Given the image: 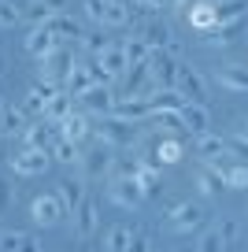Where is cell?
I'll return each mask as SVG.
<instances>
[{"instance_id":"6da1fadb","label":"cell","mask_w":248,"mask_h":252,"mask_svg":"<svg viewBox=\"0 0 248 252\" xmlns=\"http://www.w3.org/2000/svg\"><path fill=\"white\" fill-rule=\"evenodd\" d=\"M96 137H100L108 149H133L141 137V123H126V119L104 115L100 126H96Z\"/></svg>"},{"instance_id":"7a4b0ae2","label":"cell","mask_w":248,"mask_h":252,"mask_svg":"<svg viewBox=\"0 0 248 252\" xmlns=\"http://www.w3.org/2000/svg\"><path fill=\"white\" fill-rule=\"evenodd\" d=\"M70 71H74V52H70L67 45H56L52 52L41 56V74H45V82H52V86H67Z\"/></svg>"},{"instance_id":"3957f363","label":"cell","mask_w":248,"mask_h":252,"mask_svg":"<svg viewBox=\"0 0 248 252\" xmlns=\"http://www.w3.org/2000/svg\"><path fill=\"white\" fill-rule=\"evenodd\" d=\"M148 67V78H152L155 93L159 89H174V74H178V60H174V52H167V48H152L145 60Z\"/></svg>"},{"instance_id":"277c9868","label":"cell","mask_w":248,"mask_h":252,"mask_svg":"<svg viewBox=\"0 0 248 252\" xmlns=\"http://www.w3.org/2000/svg\"><path fill=\"white\" fill-rule=\"evenodd\" d=\"M174 93L186 96L189 104H208V86L196 74V67H189L186 60H178V74H174Z\"/></svg>"},{"instance_id":"5b68a950","label":"cell","mask_w":248,"mask_h":252,"mask_svg":"<svg viewBox=\"0 0 248 252\" xmlns=\"http://www.w3.org/2000/svg\"><path fill=\"white\" fill-rule=\"evenodd\" d=\"M167 222H171V230H178V234H189V230H200L204 226V208L200 204H193V200H178V204H171L167 208Z\"/></svg>"},{"instance_id":"8992f818","label":"cell","mask_w":248,"mask_h":252,"mask_svg":"<svg viewBox=\"0 0 248 252\" xmlns=\"http://www.w3.org/2000/svg\"><path fill=\"white\" fill-rule=\"evenodd\" d=\"M111 115L126 119V123H145V119L152 115V96H119Z\"/></svg>"},{"instance_id":"52a82bcc","label":"cell","mask_w":248,"mask_h":252,"mask_svg":"<svg viewBox=\"0 0 248 252\" xmlns=\"http://www.w3.org/2000/svg\"><path fill=\"white\" fill-rule=\"evenodd\" d=\"M108 197L115 200L119 208H141L145 193H141L137 178H111V182H108Z\"/></svg>"},{"instance_id":"ba28073f","label":"cell","mask_w":248,"mask_h":252,"mask_svg":"<svg viewBox=\"0 0 248 252\" xmlns=\"http://www.w3.org/2000/svg\"><path fill=\"white\" fill-rule=\"evenodd\" d=\"M111 163H115V156L108 152V145H100V149L86 152V156L78 159V167H82V178H108V174H111Z\"/></svg>"},{"instance_id":"9c48e42d","label":"cell","mask_w":248,"mask_h":252,"mask_svg":"<svg viewBox=\"0 0 248 252\" xmlns=\"http://www.w3.org/2000/svg\"><path fill=\"white\" fill-rule=\"evenodd\" d=\"M52 197L60 200V212H63V215H74L78 204H82V197H86V186H82V178H67V182H60V186H56Z\"/></svg>"},{"instance_id":"30bf717a","label":"cell","mask_w":248,"mask_h":252,"mask_svg":"<svg viewBox=\"0 0 248 252\" xmlns=\"http://www.w3.org/2000/svg\"><path fill=\"white\" fill-rule=\"evenodd\" d=\"M48 163H52V152H37V149H26L19 156H11V171L15 174H41V171H48Z\"/></svg>"},{"instance_id":"8fae6325","label":"cell","mask_w":248,"mask_h":252,"mask_svg":"<svg viewBox=\"0 0 248 252\" xmlns=\"http://www.w3.org/2000/svg\"><path fill=\"white\" fill-rule=\"evenodd\" d=\"M137 37L145 41L148 48H167V52H178V45L171 41V30H167V23H159V19H148V23L141 26Z\"/></svg>"},{"instance_id":"7c38bea8","label":"cell","mask_w":248,"mask_h":252,"mask_svg":"<svg viewBox=\"0 0 248 252\" xmlns=\"http://www.w3.org/2000/svg\"><path fill=\"white\" fill-rule=\"evenodd\" d=\"M78 100L86 104L93 115H111V108H115V96H111V89H108V86H100V82H93V86H89L86 93L78 96Z\"/></svg>"},{"instance_id":"4fadbf2b","label":"cell","mask_w":248,"mask_h":252,"mask_svg":"<svg viewBox=\"0 0 248 252\" xmlns=\"http://www.w3.org/2000/svg\"><path fill=\"white\" fill-rule=\"evenodd\" d=\"M70 219H74V234H78V237H93L96 222H100L96 200H93V197H82V204H78V212L70 215Z\"/></svg>"},{"instance_id":"5bb4252c","label":"cell","mask_w":248,"mask_h":252,"mask_svg":"<svg viewBox=\"0 0 248 252\" xmlns=\"http://www.w3.org/2000/svg\"><path fill=\"white\" fill-rule=\"evenodd\" d=\"M56 45H60V41L52 37V30H48L45 23L30 26V33H26V41H23V48H26V52H30V56H37V60H41V56H45V52H52Z\"/></svg>"},{"instance_id":"9a60e30c","label":"cell","mask_w":248,"mask_h":252,"mask_svg":"<svg viewBox=\"0 0 248 252\" xmlns=\"http://www.w3.org/2000/svg\"><path fill=\"white\" fill-rule=\"evenodd\" d=\"M245 30H248L245 15H241V19H226V23H215L208 30V41H211V45H230V41L245 37Z\"/></svg>"},{"instance_id":"2e32d148","label":"cell","mask_w":248,"mask_h":252,"mask_svg":"<svg viewBox=\"0 0 248 252\" xmlns=\"http://www.w3.org/2000/svg\"><path fill=\"white\" fill-rule=\"evenodd\" d=\"M60 130H63V141H86L89 137V130H93V123H89V115L86 111H70L67 119L60 123Z\"/></svg>"},{"instance_id":"e0dca14e","label":"cell","mask_w":248,"mask_h":252,"mask_svg":"<svg viewBox=\"0 0 248 252\" xmlns=\"http://www.w3.org/2000/svg\"><path fill=\"white\" fill-rule=\"evenodd\" d=\"M30 215H33V222H37V226H56L63 212H60V200L48 193V197H37V200L30 204Z\"/></svg>"},{"instance_id":"ac0fdd59","label":"cell","mask_w":248,"mask_h":252,"mask_svg":"<svg viewBox=\"0 0 248 252\" xmlns=\"http://www.w3.org/2000/svg\"><path fill=\"white\" fill-rule=\"evenodd\" d=\"M178 115H182V126H186L189 134H208V108H204V104H182L178 108Z\"/></svg>"},{"instance_id":"d6986e66","label":"cell","mask_w":248,"mask_h":252,"mask_svg":"<svg viewBox=\"0 0 248 252\" xmlns=\"http://www.w3.org/2000/svg\"><path fill=\"white\" fill-rule=\"evenodd\" d=\"M48 30H52V37L60 41V45H67V41H78L82 37V23L78 19H70V15H56V19H48Z\"/></svg>"},{"instance_id":"ffe728a7","label":"cell","mask_w":248,"mask_h":252,"mask_svg":"<svg viewBox=\"0 0 248 252\" xmlns=\"http://www.w3.org/2000/svg\"><path fill=\"white\" fill-rule=\"evenodd\" d=\"M26 130V115L23 108H11V104H4L0 108V137H15Z\"/></svg>"},{"instance_id":"44dd1931","label":"cell","mask_w":248,"mask_h":252,"mask_svg":"<svg viewBox=\"0 0 248 252\" xmlns=\"http://www.w3.org/2000/svg\"><path fill=\"white\" fill-rule=\"evenodd\" d=\"M196 189H200L204 197H215V193L226 189V174L218 171V167H200V174H196Z\"/></svg>"},{"instance_id":"7402d4cb","label":"cell","mask_w":248,"mask_h":252,"mask_svg":"<svg viewBox=\"0 0 248 252\" xmlns=\"http://www.w3.org/2000/svg\"><path fill=\"white\" fill-rule=\"evenodd\" d=\"M196 149H200L204 159H211V163H215V159H222L226 152H230V141H226V137H218V134H200V137H196Z\"/></svg>"},{"instance_id":"603a6c76","label":"cell","mask_w":248,"mask_h":252,"mask_svg":"<svg viewBox=\"0 0 248 252\" xmlns=\"http://www.w3.org/2000/svg\"><path fill=\"white\" fill-rule=\"evenodd\" d=\"M137 186H141V193L145 197H159L163 193V174H159V167L155 163H145L137 171Z\"/></svg>"},{"instance_id":"cb8c5ba5","label":"cell","mask_w":248,"mask_h":252,"mask_svg":"<svg viewBox=\"0 0 248 252\" xmlns=\"http://www.w3.org/2000/svg\"><path fill=\"white\" fill-rule=\"evenodd\" d=\"M63 8H67V0H30V19H33V26L48 23V19L63 15Z\"/></svg>"},{"instance_id":"d4e9b609","label":"cell","mask_w":248,"mask_h":252,"mask_svg":"<svg viewBox=\"0 0 248 252\" xmlns=\"http://www.w3.org/2000/svg\"><path fill=\"white\" fill-rule=\"evenodd\" d=\"M70 100H74V96H70L67 89H60L56 96H48V104H45V119H48V123H63V119L70 115Z\"/></svg>"},{"instance_id":"484cf974","label":"cell","mask_w":248,"mask_h":252,"mask_svg":"<svg viewBox=\"0 0 248 252\" xmlns=\"http://www.w3.org/2000/svg\"><path fill=\"white\" fill-rule=\"evenodd\" d=\"M189 23H193V30H200V33H208L211 26L218 23L215 19V4H196L193 11H189Z\"/></svg>"},{"instance_id":"4316f807","label":"cell","mask_w":248,"mask_h":252,"mask_svg":"<svg viewBox=\"0 0 248 252\" xmlns=\"http://www.w3.org/2000/svg\"><path fill=\"white\" fill-rule=\"evenodd\" d=\"M218 82H222L226 89L248 93V71H245V67H222V71H218Z\"/></svg>"},{"instance_id":"83f0119b","label":"cell","mask_w":248,"mask_h":252,"mask_svg":"<svg viewBox=\"0 0 248 252\" xmlns=\"http://www.w3.org/2000/svg\"><path fill=\"white\" fill-rule=\"evenodd\" d=\"M89 86H93V74H89V67H78V63H74V71H70V78H67V86H63V89H67L70 96H82Z\"/></svg>"},{"instance_id":"f1b7e54d","label":"cell","mask_w":248,"mask_h":252,"mask_svg":"<svg viewBox=\"0 0 248 252\" xmlns=\"http://www.w3.org/2000/svg\"><path fill=\"white\" fill-rule=\"evenodd\" d=\"M148 52L152 48L145 45L141 37H130V41H123V56H126V67H137V63H145L148 60Z\"/></svg>"},{"instance_id":"f546056e","label":"cell","mask_w":248,"mask_h":252,"mask_svg":"<svg viewBox=\"0 0 248 252\" xmlns=\"http://www.w3.org/2000/svg\"><path fill=\"white\" fill-rule=\"evenodd\" d=\"M130 23V8H123V0H108L104 4V26H126Z\"/></svg>"},{"instance_id":"4dcf8cb0","label":"cell","mask_w":248,"mask_h":252,"mask_svg":"<svg viewBox=\"0 0 248 252\" xmlns=\"http://www.w3.org/2000/svg\"><path fill=\"white\" fill-rule=\"evenodd\" d=\"M248 11V0H218L215 4V19L226 23V19H241Z\"/></svg>"},{"instance_id":"1f68e13d","label":"cell","mask_w":248,"mask_h":252,"mask_svg":"<svg viewBox=\"0 0 248 252\" xmlns=\"http://www.w3.org/2000/svg\"><path fill=\"white\" fill-rule=\"evenodd\" d=\"M137 171H141L137 156H119L115 163H111V178H137Z\"/></svg>"},{"instance_id":"d6a6232c","label":"cell","mask_w":248,"mask_h":252,"mask_svg":"<svg viewBox=\"0 0 248 252\" xmlns=\"http://www.w3.org/2000/svg\"><path fill=\"white\" fill-rule=\"evenodd\" d=\"M52 159H60V163H78V159H82V152H78V145L74 141H56L52 145Z\"/></svg>"},{"instance_id":"836d02e7","label":"cell","mask_w":248,"mask_h":252,"mask_svg":"<svg viewBox=\"0 0 248 252\" xmlns=\"http://www.w3.org/2000/svg\"><path fill=\"white\" fill-rule=\"evenodd\" d=\"M130 237H133V230H126V226H111V230H108V252H126Z\"/></svg>"},{"instance_id":"e575fe53","label":"cell","mask_w":248,"mask_h":252,"mask_svg":"<svg viewBox=\"0 0 248 252\" xmlns=\"http://www.w3.org/2000/svg\"><path fill=\"white\" fill-rule=\"evenodd\" d=\"M155 159H159V163H178V159H182V141L167 137V141L155 149Z\"/></svg>"},{"instance_id":"d590c367","label":"cell","mask_w":248,"mask_h":252,"mask_svg":"<svg viewBox=\"0 0 248 252\" xmlns=\"http://www.w3.org/2000/svg\"><path fill=\"white\" fill-rule=\"evenodd\" d=\"M23 11H19L15 0H0V26H19Z\"/></svg>"},{"instance_id":"8d00e7d4","label":"cell","mask_w":248,"mask_h":252,"mask_svg":"<svg viewBox=\"0 0 248 252\" xmlns=\"http://www.w3.org/2000/svg\"><path fill=\"white\" fill-rule=\"evenodd\" d=\"M152 119L167 130V134H178V130H182V115H178V111H152Z\"/></svg>"},{"instance_id":"74e56055","label":"cell","mask_w":248,"mask_h":252,"mask_svg":"<svg viewBox=\"0 0 248 252\" xmlns=\"http://www.w3.org/2000/svg\"><path fill=\"white\" fill-rule=\"evenodd\" d=\"M226 174V189H248V167H230V171H222Z\"/></svg>"},{"instance_id":"f35d334b","label":"cell","mask_w":248,"mask_h":252,"mask_svg":"<svg viewBox=\"0 0 248 252\" xmlns=\"http://www.w3.org/2000/svg\"><path fill=\"white\" fill-rule=\"evenodd\" d=\"M23 241H26L23 230H4V234H0V252H19Z\"/></svg>"},{"instance_id":"ab89813d","label":"cell","mask_w":248,"mask_h":252,"mask_svg":"<svg viewBox=\"0 0 248 252\" xmlns=\"http://www.w3.org/2000/svg\"><path fill=\"white\" fill-rule=\"evenodd\" d=\"M215 230L222 234V241H226V245H233V241L241 237V222H237V219H218V222H215Z\"/></svg>"},{"instance_id":"60d3db41","label":"cell","mask_w":248,"mask_h":252,"mask_svg":"<svg viewBox=\"0 0 248 252\" xmlns=\"http://www.w3.org/2000/svg\"><path fill=\"white\" fill-rule=\"evenodd\" d=\"M230 245L222 241V234L218 230H211V234H204V241H200V252H226Z\"/></svg>"},{"instance_id":"b9f144b4","label":"cell","mask_w":248,"mask_h":252,"mask_svg":"<svg viewBox=\"0 0 248 252\" xmlns=\"http://www.w3.org/2000/svg\"><path fill=\"white\" fill-rule=\"evenodd\" d=\"M45 96H37V93H33V89H30V93H26V104H23V115H45Z\"/></svg>"},{"instance_id":"7bdbcfd3","label":"cell","mask_w":248,"mask_h":252,"mask_svg":"<svg viewBox=\"0 0 248 252\" xmlns=\"http://www.w3.org/2000/svg\"><path fill=\"white\" fill-rule=\"evenodd\" d=\"M82 4H86V15L93 19V23H104V4H108V0H82Z\"/></svg>"},{"instance_id":"ee69618b","label":"cell","mask_w":248,"mask_h":252,"mask_svg":"<svg viewBox=\"0 0 248 252\" xmlns=\"http://www.w3.org/2000/svg\"><path fill=\"white\" fill-rule=\"evenodd\" d=\"M126 252H152V245H148V237H145V234H133V237H130V245H126Z\"/></svg>"},{"instance_id":"f6af8a7d","label":"cell","mask_w":248,"mask_h":252,"mask_svg":"<svg viewBox=\"0 0 248 252\" xmlns=\"http://www.w3.org/2000/svg\"><path fill=\"white\" fill-rule=\"evenodd\" d=\"M133 8H141V11H159V8H167V0H130Z\"/></svg>"},{"instance_id":"bcb514c9","label":"cell","mask_w":248,"mask_h":252,"mask_svg":"<svg viewBox=\"0 0 248 252\" xmlns=\"http://www.w3.org/2000/svg\"><path fill=\"white\" fill-rule=\"evenodd\" d=\"M33 93H37V96H45V100H48V96H56V93H60V86H52V82H45V78H41L37 86H33Z\"/></svg>"},{"instance_id":"7dc6e473","label":"cell","mask_w":248,"mask_h":252,"mask_svg":"<svg viewBox=\"0 0 248 252\" xmlns=\"http://www.w3.org/2000/svg\"><path fill=\"white\" fill-rule=\"evenodd\" d=\"M86 41H89V48H93V56L108 48V41H104V33H93V37H86Z\"/></svg>"},{"instance_id":"c3c4849f","label":"cell","mask_w":248,"mask_h":252,"mask_svg":"<svg viewBox=\"0 0 248 252\" xmlns=\"http://www.w3.org/2000/svg\"><path fill=\"white\" fill-rule=\"evenodd\" d=\"M196 4H215V0H178V8H182V11H193Z\"/></svg>"},{"instance_id":"681fc988","label":"cell","mask_w":248,"mask_h":252,"mask_svg":"<svg viewBox=\"0 0 248 252\" xmlns=\"http://www.w3.org/2000/svg\"><path fill=\"white\" fill-rule=\"evenodd\" d=\"M8 204H11V189L0 182V208H8Z\"/></svg>"},{"instance_id":"f907efd6","label":"cell","mask_w":248,"mask_h":252,"mask_svg":"<svg viewBox=\"0 0 248 252\" xmlns=\"http://www.w3.org/2000/svg\"><path fill=\"white\" fill-rule=\"evenodd\" d=\"M241 141H248V123H245V126H241Z\"/></svg>"},{"instance_id":"816d5d0a","label":"cell","mask_w":248,"mask_h":252,"mask_svg":"<svg viewBox=\"0 0 248 252\" xmlns=\"http://www.w3.org/2000/svg\"><path fill=\"white\" fill-rule=\"evenodd\" d=\"M0 71H4V52H0Z\"/></svg>"},{"instance_id":"f5cc1de1","label":"cell","mask_w":248,"mask_h":252,"mask_svg":"<svg viewBox=\"0 0 248 252\" xmlns=\"http://www.w3.org/2000/svg\"><path fill=\"white\" fill-rule=\"evenodd\" d=\"M0 108H4V104H0Z\"/></svg>"}]
</instances>
